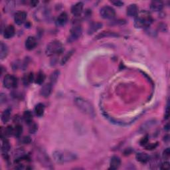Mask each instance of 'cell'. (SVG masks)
<instances>
[{
	"label": "cell",
	"instance_id": "obj_1",
	"mask_svg": "<svg viewBox=\"0 0 170 170\" xmlns=\"http://www.w3.org/2000/svg\"><path fill=\"white\" fill-rule=\"evenodd\" d=\"M53 160L59 164L74 161L77 159L76 154L68 150H57L53 153Z\"/></svg>",
	"mask_w": 170,
	"mask_h": 170
},
{
	"label": "cell",
	"instance_id": "obj_2",
	"mask_svg": "<svg viewBox=\"0 0 170 170\" xmlns=\"http://www.w3.org/2000/svg\"><path fill=\"white\" fill-rule=\"evenodd\" d=\"M75 103L78 109L85 114L92 118L95 116V108L88 100L81 97H77L75 99Z\"/></svg>",
	"mask_w": 170,
	"mask_h": 170
},
{
	"label": "cell",
	"instance_id": "obj_3",
	"mask_svg": "<svg viewBox=\"0 0 170 170\" xmlns=\"http://www.w3.org/2000/svg\"><path fill=\"white\" fill-rule=\"evenodd\" d=\"M152 17L149 12L146 10L141 11L135 17L134 26L139 29L148 27L152 23Z\"/></svg>",
	"mask_w": 170,
	"mask_h": 170
},
{
	"label": "cell",
	"instance_id": "obj_4",
	"mask_svg": "<svg viewBox=\"0 0 170 170\" xmlns=\"http://www.w3.org/2000/svg\"><path fill=\"white\" fill-rule=\"evenodd\" d=\"M64 50V47L62 43L58 40H54L50 42L47 45L45 49L46 55L49 57L59 55L62 53Z\"/></svg>",
	"mask_w": 170,
	"mask_h": 170
},
{
	"label": "cell",
	"instance_id": "obj_5",
	"mask_svg": "<svg viewBox=\"0 0 170 170\" xmlns=\"http://www.w3.org/2000/svg\"><path fill=\"white\" fill-rule=\"evenodd\" d=\"M3 85L6 88H16L17 85V80L16 77L11 75H5L3 80Z\"/></svg>",
	"mask_w": 170,
	"mask_h": 170
},
{
	"label": "cell",
	"instance_id": "obj_6",
	"mask_svg": "<svg viewBox=\"0 0 170 170\" xmlns=\"http://www.w3.org/2000/svg\"><path fill=\"white\" fill-rule=\"evenodd\" d=\"M100 14L101 17L105 19H111L116 16V12L110 6H104L100 9Z\"/></svg>",
	"mask_w": 170,
	"mask_h": 170
},
{
	"label": "cell",
	"instance_id": "obj_7",
	"mask_svg": "<svg viewBox=\"0 0 170 170\" xmlns=\"http://www.w3.org/2000/svg\"><path fill=\"white\" fill-rule=\"evenodd\" d=\"M82 33V27L78 25H76L75 26L72 27L70 31V35H69V41H74L77 40L78 39L81 37Z\"/></svg>",
	"mask_w": 170,
	"mask_h": 170
},
{
	"label": "cell",
	"instance_id": "obj_8",
	"mask_svg": "<svg viewBox=\"0 0 170 170\" xmlns=\"http://www.w3.org/2000/svg\"><path fill=\"white\" fill-rule=\"evenodd\" d=\"M49 17V11L45 7L40 8L38 10L36 11L35 13V19L38 21H43L47 19Z\"/></svg>",
	"mask_w": 170,
	"mask_h": 170
},
{
	"label": "cell",
	"instance_id": "obj_9",
	"mask_svg": "<svg viewBox=\"0 0 170 170\" xmlns=\"http://www.w3.org/2000/svg\"><path fill=\"white\" fill-rule=\"evenodd\" d=\"M27 13L25 12H23V11H19V12H17L14 16V21H15V23L17 25H21L25 23Z\"/></svg>",
	"mask_w": 170,
	"mask_h": 170
},
{
	"label": "cell",
	"instance_id": "obj_10",
	"mask_svg": "<svg viewBox=\"0 0 170 170\" xmlns=\"http://www.w3.org/2000/svg\"><path fill=\"white\" fill-rule=\"evenodd\" d=\"M84 4L82 2H78L72 6L71 13L74 16H79L82 12Z\"/></svg>",
	"mask_w": 170,
	"mask_h": 170
},
{
	"label": "cell",
	"instance_id": "obj_11",
	"mask_svg": "<svg viewBox=\"0 0 170 170\" xmlns=\"http://www.w3.org/2000/svg\"><path fill=\"white\" fill-rule=\"evenodd\" d=\"M39 161L41 163L42 165L45 166V167L47 168H50V166H51V161H50L49 158L47 156V155L43 152V151H41L39 154Z\"/></svg>",
	"mask_w": 170,
	"mask_h": 170
},
{
	"label": "cell",
	"instance_id": "obj_12",
	"mask_svg": "<svg viewBox=\"0 0 170 170\" xmlns=\"http://www.w3.org/2000/svg\"><path fill=\"white\" fill-rule=\"evenodd\" d=\"M37 40L34 37H32V36H29L28 37L27 39L25 41V48H26L29 50H31L33 49H34L35 48V47L37 46Z\"/></svg>",
	"mask_w": 170,
	"mask_h": 170
},
{
	"label": "cell",
	"instance_id": "obj_13",
	"mask_svg": "<svg viewBox=\"0 0 170 170\" xmlns=\"http://www.w3.org/2000/svg\"><path fill=\"white\" fill-rule=\"evenodd\" d=\"M53 88V85L50 84V82L47 83V84L44 85L41 89L40 94L41 95L45 98H47L50 96V93H51Z\"/></svg>",
	"mask_w": 170,
	"mask_h": 170
},
{
	"label": "cell",
	"instance_id": "obj_14",
	"mask_svg": "<svg viewBox=\"0 0 170 170\" xmlns=\"http://www.w3.org/2000/svg\"><path fill=\"white\" fill-rule=\"evenodd\" d=\"M16 33L15 28L13 25H8L7 26L3 31V37L5 39H10L13 37Z\"/></svg>",
	"mask_w": 170,
	"mask_h": 170
},
{
	"label": "cell",
	"instance_id": "obj_15",
	"mask_svg": "<svg viewBox=\"0 0 170 170\" xmlns=\"http://www.w3.org/2000/svg\"><path fill=\"white\" fill-rule=\"evenodd\" d=\"M67 21L68 15L65 12H63L57 17L56 19V23L58 26H63V25L67 23Z\"/></svg>",
	"mask_w": 170,
	"mask_h": 170
},
{
	"label": "cell",
	"instance_id": "obj_16",
	"mask_svg": "<svg viewBox=\"0 0 170 170\" xmlns=\"http://www.w3.org/2000/svg\"><path fill=\"white\" fill-rule=\"evenodd\" d=\"M138 12V8L136 4H130L126 9V13L129 17H136Z\"/></svg>",
	"mask_w": 170,
	"mask_h": 170
},
{
	"label": "cell",
	"instance_id": "obj_17",
	"mask_svg": "<svg viewBox=\"0 0 170 170\" xmlns=\"http://www.w3.org/2000/svg\"><path fill=\"white\" fill-rule=\"evenodd\" d=\"M121 165V160L118 156H113L110 162V169H117Z\"/></svg>",
	"mask_w": 170,
	"mask_h": 170
},
{
	"label": "cell",
	"instance_id": "obj_18",
	"mask_svg": "<svg viewBox=\"0 0 170 170\" xmlns=\"http://www.w3.org/2000/svg\"><path fill=\"white\" fill-rule=\"evenodd\" d=\"M163 7H164V4H163V2L160 1H152L150 3V9L153 12H160L163 9Z\"/></svg>",
	"mask_w": 170,
	"mask_h": 170
},
{
	"label": "cell",
	"instance_id": "obj_19",
	"mask_svg": "<svg viewBox=\"0 0 170 170\" xmlns=\"http://www.w3.org/2000/svg\"><path fill=\"white\" fill-rule=\"evenodd\" d=\"M2 141V152L3 155H8V152L9 150L10 146L9 142L5 139V138H1Z\"/></svg>",
	"mask_w": 170,
	"mask_h": 170
},
{
	"label": "cell",
	"instance_id": "obj_20",
	"mask_svg": "<svg viewBox=\"0 0 170 170\" xmlns=\"http://www.w3.org/2000/svg\"><path fill=\"white\" fill-rule=\"evenodd\" d=\"M34 112L35 115L38 117H41L44 114L45 112V106L44 104L42 103H39L35 106Z\"/></svg>",
	"mask_w": 170,
	"mask_h": 170
},
{
	"label": "cell",
	"instance_id": "obj_21",
	"mask_svg": "<svg viewBox=\"0 0 170 170\" xmlns=\"http://www.w3.org/2000/svg\"><path fill=\"white\" fill-rule=\"evenodd\" d=\"M136 160L142 164H146L150 160V157L146 153H138L136 155Z\"/></svg>",
	"mask_w": 170,
	"mask_h": 170
},
{
	"label": "cell",
	"instance_id": "obj_22",
	"mask_svg": "<svg viewBox=\"0 0 170 170\" xmlns=\"http://www.w3.org/2000/svg\"><path fill=\"white\" fill-rule=\"evenodd\" d=\"M8 54V48L7 45L2 42L0 43V59L1 60L4 59Z\"/></svg>",
	"mask_w": 170,
	"mask_h": 170
},
{
	"label": "cell",
	"instance_id": "obj_23",
	"mask_svg": "<svg viewBox=\"0 0 170 170\" xmlns=\"http://www.w3.org/2000/svg\"><path fill=\"white\" fill-rule=\"evenodd\" d=\"M11 114H12V109L11 108H7L3 112L2 114V121L4 124H6L8 122L11 117Z\"/></svg>",
	"mask_w": 170,
	"mask_h": 170
},
{
	"label": "cell",
	"instance_id": "obj_24",
	"mask_svg": "<svg viewBox=\"0 0 170 170\" xmlns=\"http://www.w3.org/2000/svg\"><path fill=\"white\" fill-rule=\"evenodd\" d=\"M102 23H92L90 26L89 27L88 29V34H93L94 33H95L96 31H98L102 27Z\"/></svg>",
	"mask_w": 170,
	"mask_h": 170
},
{
	"label": "cell",
	"instance_id": "obj_25",
	"mask_svg": "<svg viewBox=\"0 0 170 170\" xmlns=\"http://www.w3.org/2000/svg\"><path fill=\"white\" fill-rule=\"evenodd\" d=\"M23 119L27 124H30L33 122V114L29 110L25 111L23 114Z\"/></svg>",
	"mask_w": 170,
	"mask_h": 170
},
{
	"label": "cell",
	"instance_id": "obj_26",
	"mask_svg": "<svg viewBox=\"0 0 170 170\" xmlns=\"http://www.w3.org/2000/svg\"><path fill=\"white\" fill-rule=\"evenodd\" d=\"M45 75L43 72H39L35 78V83L37 85H42L45 80Z\"/></svg>",
	"mask_w": 170,
	"mask_h": 170
},
{
	"label": "cell",
	"instance_id": "obj_27",
	"mask_svg": "<svg viewBox=\"0 0 170 170\" xmlns=\"http://www.w3.org/2000/svg\"><path fill=\"white\" fill-rule=\"evenodd\" d=\"M59 73L60 72L59 71H55L53 73L51 74L50 77V83L52 85H54L56 83V82L58 80V78L59 77Z\"/></svg>",
	"mask_w": 170,
	"mask_h": 170
},
{
	"label": "cell",
	"instance_id": "obj_28",
	"mask_svg": "<svg viewBox=\"0 0 170 170\" xmlns=\"http://www.w3.org/2000/svg\"><path fill=\"white\" fill-rule=\"evenodd\" d=\"M23 132V127L20 124H17L15 128H14V132H13V135L15 136L16 137H17L19 138L22 134Z\"/></svg>",
	"mask_w": 170,
	"mask_h": 170
},
{
	"label": "cell",
	"instance_id": "obj_29",
	"mask_svg": "<svg viewBox=\"0 0 170 170\" xmlns=\"http://www.w3.org/2000/svg\"><path fill=\"white\" fill-rule=\"evenodd\" d=\"M33 80V73H30L25 76L23 77V81L25 85H27L29 84V83L32 82Z\"/></svg>",
	"mask_w": 170,
	"mask_h": 170
},
{
	"label": "cell",
	"instance_id": "obj_30",
	"mask_svg": "<svg viewBox=\"0 0 170 170\" xmlns=\"http://www.w3.org/2000/svg\"><path fill=\"white\" fill-rule=\"evenodd\" d=\"M73 50H71V51H69V52H68L66 55H65L63 58L62 59V60H61V63L62 65L64 64L65 63H66L67 62V61L70 59V57H71V55H73Z\"/></svg>",
	"mask_w": 170,
	"mask_h": 170
},
{
	"label": "cell",
	"instance_id": "obj_31",
	"mask_svg": "<svg viewBox=\"0 0 170 170\" xmlns=\"http://www.w3.org/2000/svg\"><path fill=\"white\" fill-rule=\"evenodd\" d=\"M29 125V132L31 134L35 133L37 130V126L35 123H33V122Z\"/></svg>",
	"mask_w": 170,
	"mask_h": 170
},
{
	"label": "cell",
	"instance_id": "obj_32",
	"mask_svg": "<svg viewBox=\"0 0 170 170\" xmlns=\"http://www.w3.org/2000/svg\"><path fill=\"white\" fill-rule=\"evenodd\" d=\"M157 146H158V143H155V144H154V143L153 144H147L145 146L146 149L148 150H154Z\"/></svg>",
	"mask_w": 170,
	"mask_h": 170
},
{
	"label": "cell",
	"instance_id": "obj_33",
	"mask_svg": "<svg viewBox=\"0 0 170 170\" xmlns=\"http://www.w3.org/2000/svg\"><path fill=\"white\" fill-rule=\"evenodd\" d=\"M169 156H170L169 148H167V149L164 151V153H163V158L165 159V160H168V159H169Z\"/></svg>",
	"mask_w": 170,
	"mask_h": 170
},
{
	"label": "cell",
	"instance_id": "obj_34",
	"mask_svg": "<svg viewBox=\"0 0 170 170\" xmlns=\"http://www.w3.org/2000/svg\"><path fill=\"white\" fill-rule=\"evenodd\" d=\"M21 142H22V143L25 144H27L31 142V139H30L29 137L25 136V137H24V138H23L22 139H21Z\"/></svg>",
	"mask_w": 170,
	"mask_h": 170
},
{
	"label": "cell",
	"instance_id": "obj_35",
	"mask_svg": "<svg viewBox=\"0 0 170 170\" xmlns=\"http://www.w3.org/2000/svg\"><path fill=\"white\" fill-rule=\"evenodd\" d=\"M161 169H169V163L168 161H165L164 164H161Z\"/></svg>",
	"mask_w": 170,
	"mask_h": 170
},
{
	"label": "cell",
	"instance_id": "obj_36",
	"mask_svg": "<svg viewBox=\"0 0 170 170\" xmlns=\"http://www.w3.org/2000/svg\"><path fill=\"white\" fill-rule=\"evenodd\" d=\"M111 3H113V4H114V5L118 6V7L122 6L123 4H124V3L120 2V1H112Z\"/></svg>",
	"mask_w": 170,
	"mask_h": 170
},
{
	"label": "cell",
	"instance_id": "obj_37",
	"mask_svg": "<svg viewBox=\"0 0 170 170\" xmlns=\"http://www.w3.org/2000/svg\"><path fill=\"white\" fill-rule=\"evenodd\" d=\"M147 142H148L147 136H146L145 138H144L142 140H141L140 144H141V145H142V146H146L147 144Z\"/></svg>",
	"mask_w": 170,
	"mask_h": 170
},
{
	"label": "cell",
	"instance_id": "obj_38",
	"mask_svg": "<svg viewBox=\"0 0 170 170\" xmlns=\"http://www.w3.org/2000/svg\"><path fill=\"white\" fill-rule=\"evenodd\" d=\"M5 99H6V97H5V95L3 93L1 94V96H0V102L2 104L3 103L5 102Z\"/></svg>",
	"mask_w": 170,
	"mask_h": 170
},
{
	"label": "cell",
	"instance_id": "obj_39",
	"mask_svg": "<svg viewBox=\"0 0 170 170\" xmlns=\"http://www.w3.org/2000/svg\"><path fill=\"white\" fill-rule=\"evenodd\" d=\"M165 118L168 119L169 117V102H168V104L166 106V109H165Z\"/></svg>",
	"mask_w": 170,
	"mask_h": 170
},
{
	"label": "cell",
	"instance_id": "obj_40",
	"mask_svg": "<svg viewBox=\"0 0 170 170\" xmlns=\"http://www.w3.org/2000/svg\"><path fill=\"white\" fill-rule=\"evenodd\" d=\"M31 3V5L33 6V7H35L36 5H37V4L39 3V2L38 1H31L30 2Z\"/></svg>",
	"mask_w": 170,
	"mask_h": 170
}]
</instances>
